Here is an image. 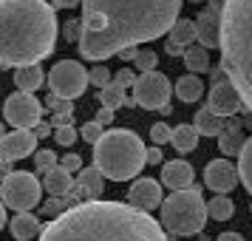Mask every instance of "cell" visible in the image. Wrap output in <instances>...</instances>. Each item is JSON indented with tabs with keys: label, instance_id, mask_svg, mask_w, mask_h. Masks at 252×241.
I'll return each mask as SVG.
<instances>
[{
	"label": "cell",
	"instance_id": "obj_1",
	"mask_svg": "<svg viewBox=\"0 0 252 241\" xmlns=\"http://www.w3.org/2000/svg\"><path fill=\"white\" fill-rule=\"evenodd\" d=\"M184 0H82L80 54L91 63L108 60L167 34Z\"/></svg>",
	"mask_w": 252,
	"mask_h": 241
},
{
	"label": "cell",
	"instance_id": "obj_2",
	"mask_svg": "<svg viewBox=\"0 0 252 241\" xmlns=\"http://www.w3.org/2000/svg\"><path fill=\"white\" fill-rule=\"evenodd\" d=\"M40 241H170L153 216L125 202H80L40 230Z\"/></svg>",
	"mask_w": 252,
	"mask_h": 241
},
{
	"label": "cell",
	"instance_id": "obj_3",
	"mask_svg": "<svg viewBox=\"0 0 252 241\" xmlns=\"http://www.w3.org/2000/svg\"><path fill=\"white\" fill-rule=\"evenodd\" d=\"M57 14L46 0H0V66H37L54 51Z\"/></svg>",
	"mask_w": 252,
	"mask_h": 241
},
{
	"label": "cell",
	"instance_id": "obj_4",
	"mask_svg": "<svg viewBox=\"0 0 252 241\" xmlns=\"http://www.w3.org/2000/svg\"><path fill=\"white\" fill-rule=\"evenodd\" d=\"M221 71L252 114V0H224L218 17Z\"/></svg>",
	"mask_w": 252,
	"mask_h": 241
},
{
	"label": "cell",
	"instance_id": "obj_5",
	"mask_svg": "<svg viewBox=\"0 0 252 241\" xmlns=\"http://www.w3.org/2000/svg\"><path fill=\"white\" fill-rule=\"evenodd\" d=\"M94 168L99 176H108L114 182H125L142 173L145 168V145L142 139L127 131V128H114L105 131L94 145Z\"/></svg>",
	"mask_w": 252,
	"mask_h": 241
},
{
	"label": "cell",
	"instance_id": "obj_6",
	"mask_svg": "<svg viewBox=\"0 0 252 241\" xmlns=\"http://www.w3.org/2000/svg\"><path fill=\"white\" fill-rule=\"evenodd\" d=\"M159 207H161V224L170 230L173 236H195L207 224L204 196H201V187H195V184L161 199Z\"/></svg>",
	"mask_w": 252,
	"mask_h": 241
},
{
	"label": "cell",
	"instance_id": "obj_7",
	"mask_svg": "<svg viewBox=\"0 0 252 241\" xmlns=\"http://www.w3.org/2000/svg\"><path fill=\"white\" fill-rule=\"evenodd\" d=\"M40 196H43V184L34 173L29 171H12L3 184H0V199L3 207H12L17 213H29L40 205Z\"/></svg>",
	"mask_w": 252,
	"mask_h": 241
},
{
	"label": "cell",
	"instance_id": "obj_8",
	"mask_svg": "<svg viewBox=\"0 0 252 241\" xmlns=\"http://www.w3.org/2000/svg\"><path fill=\"white\" fill-rule=\"evenodd\" d=\"M170 80L161 74V71H148L136 77L133 82V105L139 108H148V111H161V114H170Z\"/></svg>",
	"mask_w": 252,
	"mask_h": 241
},
{
	"label": "cell",
	"instance_id": "obj_9",
	"mask_svg": "<svg viewBox=\"0 0 252 241\" xmlns=\"http://www.w3.org/2000/svg\"><path fill=\"white\" fill-rule=\"evenodd\" d=\"M46 80L57 100L71 103L80 94H85V88H88V71L82 69L80 63H74V60H63V63H57L54 69L48 71Z\"/></svg>",
	"mask_w": 252,
	"mask_h": 241
},
{
	"label": "cell",
	"instance_id": "obj_10",
	"mask_svg": "<svg viewBox=\"0 0 252 241\" xmlns=\"http://www.w3.org/2000/svg\"><path fill=\"white\" fill-rule=\"evenodd\" d=\"M3 116H6V122L14 125L17 131H29V128H34L37 122H40L43 105H40V100H37L34 94L17 91L3 103Z\"/></svg>",
	"mask_w": 252,
	"mask_h": 241
},
{
	"label": "cell",
	"instance_id": "obj_11",
	"mask_svg": "<svg viewBox=\"0 0 252 241\" xmlns=\"http://www.w3.org/2000/svg\"><path fill=\"white\" fill-rule=\"evenodd\" d=\"M207 108H210L216 116H221V119H229V116H235L238 111H244L238 91L232 88V82H229L227 77L218 80V82H213V91H210Z\"/></svg>",
	"mask_w": 252,
	"mask_h": 241
},
{
	"label": "cell",
	"instance_id": "obj_12",
	"mask_svg": "<svg viewBox=\"0 0 252 241\" xmlns=\"http://www.w3.org/2000/svg\"><path fill=\"white\" fill-rule=\"evenodd\" d=\"M37 150V137L32 131H12L0 137V165L26 159Z\"/></svg>",
	"mask_w": 252,
	"mask_h": 241
},
{
	"label": "cell",
	"instance_id": "obj_13",
	"mask_svg": "<svg viewBox=\"0 0 252 241\" xmlns=\"http://www.w3.org/2000/svg\"><path fill=\"white\" fill-rule=\"evenodd\" d=\"M161 184L156 179H136V182L130 184V190H127V205L133 207V210H142V213H148L153 207L161 205Z\"/></svg>",
	"mask_w": 252,
	"mask_h": 241
},
{
	"label": "cell",
	"instance_id": "obj_14",
	"mask_svg": "<svg viewBox=\"0 0 252 241\" xmlns=\"http://www.w3.org/2000/svg\"><path fill=\"white\" fill-rule=\"evenodd\" d=\"M204 184L210 190H216L218 196H227L238 184V171L227 159H213L204 168Z\"/></svg>",
	"mask_w": 252,
	"mask_h": 241
},
{
	"label": "cell",
	"instance_id": "obj_15",
	"mask_svg": "<svg viewBox=\"0 0 252 241\" xmlns=\"http://www.w3.org/2000/svg\"><path fill=\"white\" fill-rule=\"evenodd\" d=\"M218 17H221V9H213L207 6L195 14V32H198V46L201 48H218Z\"/></svg>",
	"mask_w": 252,
	"mask_h": 241
},
{
	"label": "cell",
	"instance_id": "obj_16",
	"mask_svg": "<svg viewBox=\"0 0 252 241\" xmlns=\"http://www.w3.org/2000/svg\"><path fill=\"white\" fill-rule=\"evenodd\" d=\"M193 165L184 159H173V162H164V168H161V182L170 187L173 193L176 190H187V187H193Z\"/></svg>",
	"mask_w": 252,
	"mask_h": 241
},
{
	"label": "cell",
	"instance_id": "obj_17",
	"mask_svg": "<svg viewBox=\"0 0 252 241\" xmlns=\"http://www.w3.org/2000/svg\"><path fill=\"white\" fill-rule=\"evenodd\" d=\"M74 187L80 190V199L96 202V199L102 196V190H105V182H102V176H99V171L91 165V168H82V171H80V176H77Z\"/></svg>",
	"mask_w": 252,
	"mask_h": 241
},
{
	"label": "cell",
	"instance_id": "obj_18",
	"mask_svg": "<svg viewBox=\"0 0 252 241\" xmlns=\"http://www.w3.org/2000/svg\"><path fill=\"white\" fill-rule=\"evenodd\" d=\"M241 148H244V134H241V125H238V119H232L229 116L227 122H224V131L218 134V150L224 153V156H238Z\"/></svg>",
	"mask_w": 252,
	"mask_h": 241
},
{
	"label": "cell",
	"instance_id": "obj_19",
	"mask_svg": "<svg viewBox=\"0 0 252 241\" xmlns=\"http://www.w3.org/2000/svg\"><path fill=\"white\" fill-rule=\"evenodd\" d=\"M9 230H12L14 241H32V239L40 236L43 224H40V218L32 216V213H17V216L9 221Z\"/></svg>",
	"mask_w": 252,
	"mask_h": 241
},
{
	"label": "cell",
	"instance_id": "obj_20",
	"mask_svg": "<svg viewBox=\"0 0 252 241\" xmlns=\"http://www.w3.org/2000/svg\"><path fill=\"white\" fill-rule=\"evenodd\" d=\"M43 187H46L51 196H65L74 187V176L71 173H65L63 168H51V171L43 173Z\"/></svg>",
	"mask_w": 252,
	"mask_h": 241
},
{
	"label": "cell",
	"instance_id": "obj_21",
	"mask_svg": "<svg viewBox=\"0 0 252 241\" xmlns=\"http://www.w3.org/2000/svg\"><path fill=\"white\" fill-rule=\"evenodd\" d=\"M46 80V74L40 66H26V69H14V85L23 94H34Z\"/></svg>",
	"mask_w": 252,
	"mask_h": 241
},
{
	"label": "cell",
	"instance_id": "obj_22",
	"mask_svg": "<svg viewBox=\"0 0 252 241\" xmlns=\"http://www.w3.org/2000/svg\"><path fill=\"white\" fill-rule=\"evenodd\" d=\"M193 128L198 131V137H218V134L224 131V119L216 116L210 108H198V111H195Z\"/></svg>",
	"mask_w": 252,
	"mask_h": 241
},
{
	"label": "cell",
	"instance_id": "obj_23",
	"mask_svg": "<svg viewBox=\"0 0 252 241\" xmlns=\"http://www.w3.org/2000/svg\"><path fill=\"white\" fill-rule=\"evenodd\" d=\"M167 40H170V43H176V46H182V48L198 43L195 23H193V20H184V17H179V20L173 23V29L167 32Z\"/></svg>",
	"mask_w": 252,
	"mask_h": 241
},
{
	"label": "cell",
	"instance_id": "obj_24",
	"mask_svg": "<svg viewBox=\"0 0 252 241\" xmlns=\"http://www.w3.org/2000/svg\"><path fill=\"white\" fill-rule=\"evenodd\" d=\"M170 142L179 153H190V150H195V145H198V131H195L193 125L170 128Z\"/></svg>",
	"mask_w": 252,
	"mask_h": 241
},
{
	"label": "cell",
	"instance_id": "obj_25",
	"mask_svg": "<svg viewBox=\"0 0 252 241\" xmlns=\"http://www.w3.org/2000/svg\"><path fill=\"white\" fill-rule=\"evenodd\" d=\"M176 94H179L182 103H195V100H201L204 85H201V80H198L195 74H187V77H179V82H176Z\"/></svg>",
	"mask_w": 252,
	"mask_h": 241
},
{
	"label": "cell",
	"instance_id": "obj_26",
	"mask_svg": "<svg viewBox=\"0 0 252 241\" xmlns=\"http://www.w3.org/2000/svg\"><path fill=\"white\" fill-rule=\"evenodd\" d=\"M182 57H184V66L193 71V74H204V71L210 69V54H207V48H201L198 43L184 48Z\"/></svg>",
	"mask_w": 252,
	"mask_h": 241
},
{
	"label": "cell",
	"instance_id": "obj_27",
	"mask_svg": "<svg viewBox=\"0 0 252 241\" xmlns=\"http://www.w3.org/2000/svg\"><path fill=\"white\" fill-rule=\"evenodd\" d=\"M238 179L244 182V187L250 190V196H252V137L250 139H244V148H241V153H238Z\"/></svg>",
	"mask_w": 252,
	"mask_h": 241
},
{
	"label": "cell",
	"instance_id": "obj_28",
	"mask_svg": "<svg viewBox=\"0 0 252 241\" xmlns=\"http://www.w3.org/2000/svg\"><path fill=\"white\" fill-rule=\"evenodd\" d=\"M99 103H102V108L114 111V108H122V105H133V100H130V97H125V91H122L119 85L108 82L102 91H99Z\"/></svg>",
	"mask_w": 252,
	"mask_h": 241
},
{
	"label": "cell",
	"instance_id": "obj_29",
	"mask_svg": "<svg viewBox=\"0 0 252 241\" xmlns=\"http://www.w3.org/2000/svg\"><path fill=\"white\" fill-rule=\"evenodd\" d=\"M207 216L216 218V221H227V218H232V213H235V205H232V199H227V196H216V199H210L204 205Z\"/></svg>",
	"mask_w": 252,
	"mask_h": 241
},
{
	"label": "cell",
	"instance_id": "obj_30",
	"mask_svg": "<svg viewBox=\"0 0 252 241\" xmlns=\"http://www.w3.org/2000/svg\"><path fill=\"white\" fill-rule=\"evenodd\" d=\"M156 63H159V57H156V51H150V48H139V51H136V60H133V66H136L142 74L156 71Z\"/></svg>",
	"mask_w": 252,
	"mask_h": 241
},
{
	"label": "cell",
	"instance_id": "obj_31",
	"mask_svg": "<svg viewBox=\"0 0 252 241\" xmlns=\"http://www.w3.org/2000/svg\"><path fill=\"white\" fill-rule=\"evenodd\" d=\"M34 165L40 173L51 171V168H57V153L54 150H34Z\"/></svg>",
	"mask_w": 252,
	"mask_h": 241
},
{
	"label": "cell",
	"instance_id": "obj_32",
	"mask_svg": "<svg viewBox=\"0 0 252 241\" xmlns=\"http://www.w3.org/2000/svg\"><path fill=\"white\" fill-rule=\"evenodd\" d=\"M88 82H91V85H99V88H105V85L111 82V71L105 69V66H96V69L88 71Z\"/></svg>",
	"mask_w": 252,
	"mask_h": 241
},
{
	"label": "cell",
	"instance_id": "obj_33",
	"mask_svg": "<svg viewBox=\"0 0 252 241\" xmlns=\"http://www.w3.org/2000/svg\"><path fill=\"white\" fill-rule=\"evenodd\" d=\"M51 134H54V137H57V142H60V145H65V148H68V145H74V142H77V131H74V125H63V128H54Z\"/></svg>",
	"mask_w": 252,
	"mask_h": 241
},
{
	"label": "cell",
	"instance_id": "obj_34",
	"mask_svg": "<svg viewBox=\"0 0 252 241\" xmlns=\"http://www.w3.org/2000/svg\"><path fill=\"white\" fill-rule=\"evenodd\" d=\"M105 131L99 125H96V122H85V125L80 128V137L85 139V142H91V145H96V139L102 137Z\"/></svg>",
	"mask_w": 252,
	"mask_h": 241
},
{
	"label": "cell",
	"instance_id": "obj_35",
	"mask_svg": "<svg viewBox=\"0 0 252 241\" xmlns=\"http://www.w3.org/2000/svg\"><path fill=\"white\" fill-rule=\"evenodd\" d=\"M150 139H153L156 148H159L161 142H170V128L164 125V122H156V125L150 128Z\"/></svg>",
	"mask_w": 252,
	"mask_h": 241
},
{
	"label": "cell",
	"instance_id": "obj_36",
	"mask_svg": "<svg viewBox=\"0 0 252 241\" xmlns=\"http://www.w3.org/2000/svg\"><path fill=\"white\" fill-rule=\"evenodd\" d=\"M57 165H60V168H63V171H65V173L82 171V159H80V156H77V153H65V156H63V159H60Z\"/></svg>",
	"mask_w": 252,
	"mask_h": 241
},
{
	"label": "cell",
	"instance_id": "obj_37",
	"mask_svg": "<svg viewBox=\"0 0 252 241\" xmlns=\"http://www.w3.org/2000/svg\"><path fill=\"white\" fill-rule=\"evenodd\" d=\"M111 82H114V85H119V88L125 91L127 85H133V82H136V77H133V71H130V69H119V71H116V77Z\"/></svg>",
	"mask_w": 252,
	"mask_h": 241
},
{
	"label": "cell",
	"instance_id": "obj_38",
	"mask_svg": "<svg viewBox=\"0 0 252 241\" xmlns=\"http://www.w3.org/2000/svg\"><path fill=\"white\" fill-rule=\"evenodd\" d=\"M63 34H65V40L77 43V40H80V20H65V26H63Z\"/></svg>",
	"mask_w": 252,
	"mask_h": 241
},
{
	"label": "cell",
	"instance_id": "obj_39",
	"mask_svg": "<svg viewBox=\"0 0 252 241\" xmlns=\"http://www.w3.org/2000/svg\"><path fill=\"white\" fill-rule=\"evenodd\" d=\"M161 159H164V153H161L156 145H153V148H145V165H159Z\"/></svg>",
	"mask_w": 252,
	"mask_h": 241
},
{
	"label": "cell",
	"instance_id": "obj_40",
	"mask_svg": "<svg viewBox=\"0 0 252 241\" xmlns=\"http://www.w3.org/2000/svg\"><path fill=\"white\" fill-rule=\"evenodd\" d=\"M99 128H105V125H111L114 122V111H108V108H99V114H96V119H94Z\"/></svg>",
	"mask_w": 252,
	"mask_h": 241
},
{
	"label": "cell",
	"instance_id": "obj_41",
	"mask_svg": "<svg viewBox=\"0 0 252 241\" xmlns=\"http://www.w3.org/2000/svg\"><path fill=\"white\" fill-rule=\"evenodd\" d=\"M51 131H54V128L48 125V122H37V125H34V131H32V134H34L37 139H43V137H48Z\"/></svg>",
	"mask_w": 252,
	"mask_h": 241
},
{
	"label": "cell",
	"instance_id": "obj_42",
	"mask_svg": "<svg viewBox=\"0 0 252 241\" xmlns=\"http://www.w3.org/2000/svg\"><path fill=\"white\" fill-rule=\"evenodd\" d=\"M77 3H82V0H51L48 6H51V9H74Z\"/></svg>",
	"mask_w": 252,
	"mask_h": 241
},
{
	"label": "cell",
	"instance_id": "obj_43",
	"mask_svg": "<svg viewBox=\"0 0 252 241\" xmlns=\"http://www.w3.org/2000/svg\"><path fill=\"white\" fill-rule=\"evenodd\" d=\"M164 48H167V54H170V57H182V54H184V48L176 46V43H170V40L164 43Z\"/></svg>",
	"mask_w": 252,
	"mask_h": 241
},
{
	"label": "cell",
	"instance_id": "obj_44",
	"mask_svg": "<svg viewBox=\"0 0 252 241\" xmlns=\"http://www.w3.org/2000/svg\"><path fill=\"white\" fill-rule=\"evenodd\" d=\"M216 241H244V236H241V233H232V230H229V233H221V236H218Z\"/></svg>",
	"mask_w": 252,
	"mask_h": 241
},
{
	"label": "cell",
	"instance_id": "obj_45",
	"mask_svg": "<svg viewBox=\"0 0 252 241\" xmlns=\"http://www.w3.org/2000/svg\"><path fill=\"white\" fill-rule=\"evenodd\" d=\"M63 103H65V100H57V97L51 94V97L46 100V108H48V111H60V105H63Z\"/></svg>",
	"mask_w": 252,
	"mask_h": 241
},
{
	"label": "cell",
	"instance_id": "obj_46",
	"mask_svg": "<svg viewBox=\"0 0 252 241\" xmlns=\"http://www.w3.org/2000/svg\"><path fill=\"white\" fill-rule=\"evenodd\" d=\"M136 51L139 48H125V51H119V57L125 60V63H133V60H136Z\"/></svg>",
	"mask_w": 252,
	"mask_h": 241
},
{
	"label": "cell",
	"instance_id": "obj_47",
	"mask_svg": "<svg viewBox=\"0 0 252 241\" xmlns=\"http://www.w3.org/2000/svg\"><path fill=\"white\" fill-rule=\"evenodd\" d=\"M6 221H9V218H6V207H3V202H0V230L6 227Z\"/></svg>",
	"mask_w": 252,
	"mask_h": 241
},
{
	"label": "cell",
	"instance_id": "obj_48",
	"mask_svg": "<svg viewBox=\"0 0 252 241\" xmlns=\"http://www.w3.org/2000/svg\"><path fill=\"white\" fill-rule=\"evenodd\" d=\"M3 131H6V128H3V125H0V137H3Z\"/></svg>",
	"mask_w": 252,
	"mask_h": 241
},
{
	"label": "cell",
	"instance_id": "obj_49",
	"mask_svg": "<svg viewBox=\"0 0 252 241\" xmlns=\"http://www.w3.org/2000/svg\"><path fill=\"white\" fill-rule=\"evenodd\" d=\"M187 3H201V0H187Z\"/></svg>",
	"mask_w": 252,
	"mask_h": 241
},
{
	"label": "cell",
	"instance_id": "obj_50",
	"mask_svg": "<svg viewBox=\"0 0 252 241\" xmlns=\"http://www.w3.org/2000/svg\"><path fill=\"white\" fill-rule=\"evenodd\" d=\"M195 241H207V239H204V236H201V239H195Z\"/></svg>",
	"mask_w": 252,
	"mask_h": 241
}]
</instances>
